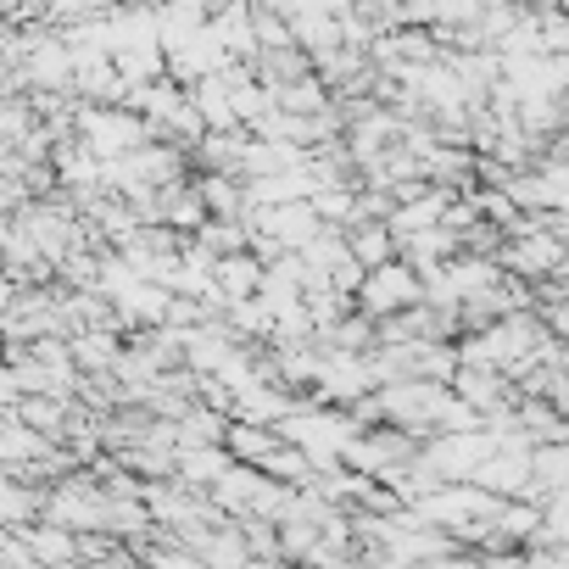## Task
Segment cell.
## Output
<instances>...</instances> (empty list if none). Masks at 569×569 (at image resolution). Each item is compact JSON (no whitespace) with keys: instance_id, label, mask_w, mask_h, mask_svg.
I'll return each instance as SVG.
<instances>
[{"instance_id":"6da1fadb","label":"cell","mask_w":569,"mask_h":569,"mask_svg":"<svg viewBox=\"0 0 569 569\" xmlns=\"http://www.w3.org/2000/svg\"><path fill=\"white\" fill-rule=\"evenodd\" d=\"M363 301H368L375 313H385V308H408V301H413V280H408V274H396V268H380L375 285L363 290Z\"/></svg>"},{"instance_id":"7a4b0ae2","label":"cell","mask_w":569,"mask_h":569,"mask_svg":"<svg viewBox=\"0 0 569 569\" xmlns=\"http://www.w3.org/2000/svg\"><path fill=\"white\" fill-rule=\"evenodd\" d=\"M514 268L519 274H553V268H564V246L558 241H525V246H514Z\"/></svg>"},{"instance_id":"3957f363","label":"cell","mask_w":569,"mask_h":569,"mask_svg":"<svg viewBox=\"0 0 569 569\" xmlns=\"http://www.w3.org/2000/svg\"><path fill=\"white\" fill-rule=\"evenodd\" d=\"M463 396L486 408V402H497V380H486V375H463Z\"/></svg>"},{"instance_id":"277c9868","label":"cell","mask_w":569,"mask_h":569,"mask_svg":"<svg viewBox=\"0 0 569 569\" xmlns=\"http://www.w3.org/2000/svg\"><path fill=\"white\" fill-rule=\"evenodd\" d=\"M107 357H112L107 335H84V341H79V363H107Z\"/></svg>"},{"instance_id":"5b68a950","label":"cell","mask_w":569,"mask_h":569,"mask_svg":"<svg viewBox=\"0 0 569 569\" xmlns=\"http://www.w3.org/2000/svg\"><path fill=\"white\" fill-rule=\"evenodd\" d=\"M28 424H40V430H56L62 424V408H56V402H28Z\"/></svg>"},{"instance_id":"8992f818","label":"cell","mask_w":569,"mask_h":569,"mask_svg":"<svg viewBox=\"0 0 569 569\" xmlns=\"http://www.w3.org/2000/svg\"><path fill=\"white\" fill-rule=\"evenodd\" d=\"M318 100H324L318 84H296V90H285V107H296V112H313Z\"/></svg>"},{"instance_id":"52a82bcc","label":"cell","mask_w":569,"mask_h":569,"mask_svg":"<svg viewBox=\"0 0 569 569\" xmlns=\"http://www.w3.org/2000/svg\"><path fill=\"white\" fill-rule=\"evenodd\" d=\"M363 262H385V251H391V234H363Z\"/></svg>"},{"instance_id":"ba28073f","label":"cell","mask_w":569,"mask_h":569,"mask_svg":"<svg viewBox=\"0 0 569 569\" xmlns=\"http://www.w3.org/2000/svg\"><path fill=\"white\" fill-rule=\"evenodd\" d=\"M564 6H569V0H564Z\"/></svg>"}]
</instances>
